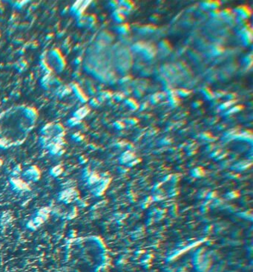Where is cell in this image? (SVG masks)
<instances>
[{
    "instance_id": "4fadbf2b",
    "label": "cell",
    "mask_w": 253,
    "mask_h": 272,
    "mask_svg": "<svg viewBox=\"0 0 253 272\" xmlns=\"http://www.w3.org/2000/svg\"><path fill=\"white\" fill-rule=\"evenodd\" d=\"M191 92L192 91L185 89H179L176 90V93H177V95L182 97H188L190 95Z\"/></svg>"
},
{
    "instance_id": "5bb4252c",
    "label": "cell",
    "mask_w": 253,
    "mask_h": 272,
    "mask_svg": "<svg viewBox=\"0 0 253 272\" xmlns=\"http://www.w3.org/2000/svg\"><path fill=\"white\" fill-rule=\"evenodd\" d=\"M121 3H122L123 5H122V6H124L125 8L128 9L129 10H131L133 8H134V5L135 4L132 2V1H122V2H120ZM121 5V6H122Z\"/></svg>"
},
{
    "instance_id": "9a60e30c",
    "label": "cell",
    "mask_w": 253,
    "mask_h": 272,
    "mask_svg": "<svg viewBox=\"0 0 253 272\" xmlns=\"http://www.w3.org/2000/svg\"><path fill=\"white\" fill-rule=\"evenodd\" d=\"M235 103H236V100H229V101L226 102V103H223V104L220 105L219 108H220V109H226L229 108V107H230L231 106H232Z\"/></svg>"
},
{
    "instance_id": "9c48e42d",
    "label": "cell",
    "mask_w": 253,
    "mask_h": 272,
    "mask_svg": "<svg viewBox=\"0 0 253 272\" xmlns=\"http://www.w3.org/2000/svg\"><path fill=\"white\" fill-rule=\"evenodd\" d=\"M126 103L128 105L129 108L133 110H136L139 108V105H138L137 102L132 98H129V99L126 100Z\"/></svg>"
},
{
    "instance_id": "5b68a950",
    "label": "cell",
    "mask_w": 253,
    "mask_h": 272,
    "mask_svg": "<svg viewBox=\"0 0 253 272\" xmlns=\"http://www.w3.org/2000/svg\"><path fill=\"white\" fill-rule=\"evenodd\" d=\"M117 30L121 34H126L130 31V25L129 23H122L117 28Z\"/></svg>"
},
{
    "instance_id": "44dd1931",
    "label": "cell",
    "mask_w": 253,
    "mask_h": 272,
    "mask_svg": "<svg viewBox=\"0 0 253 272\" xmlns=\"http://www.w3.org/2000/svg\"><path fill=\"white\" fill-rule=\"evenodd\" d=\"M159 100H160V98H159L157 94H156V95H153L152 98V102L155 104V103H157V102H159Z\"/></svg>"
},
{
    "instance_id": "3957f363",
    "label": "cell",
    "mask_w": 253,
    "mask_h": 272,
    "mask_svg": "<svg viewBox=\"0 0 253 272\" xmlns=\"http://www.w3.org/2000/svg\"><path fill=\"white\" fill-rule=\"evenodd\" d=\"M155 54L156 51L152 45H147L146 48H145L143 52H142V54L144 55V56H145L146 59H147V60H150V59L153 58L154 56V55H155Z\"/></svg>"
},
{
    "instance_id": "7402d4cb",
    "label": "cell",
    "mask_w": 253,
    "mask_h": 272,
    "mask_svg": "<svg viewBox=\"0 0 253 272\" xmlns=\"http://www.w3.org/2000/svg\"><path fill=\"white\" fill-rule=\"evenodd\" d=\"M160 17H160V15H158V14H154V15H152L150 17V20H152V21H153V22H156V21H157V20H159Z\"/></svg>"
},
{
    "instance_id": "ffe728a7",
    "label": "cell",
    "mask_w": 253,
    "mask_h": 272,
    "mask_svg": "<svg viewBox=\"0 0 253 272\" xmlns=\"http://www.w3.org/2000/svg\"><path fill=\"white\" fill-rule=\"evenodd\" d=\"M115 98H116L117 100H121L124 99L125 96L124 95L122 94V93H117V95H115Z\"/></svg>"
},
{
    "instance_id": "8992f818",
    "label": "cell",
    "mask_w": 253,
    "mask_h": 272,
    "mask_svg": "<svg viewBox=\"0 0 253 272\" xmlns=\"http://www.w3.org/2000/svg\"><path fill=\"white\" fill-rule=\"evenodd\" d=\"M160 48L164 52H169L172 51V45L167 40H163L160 43Z\"/></svg>"
},
{
    "instance_id": "52a82bcc",
    "label": "cell",
    "mask_w": 253,
    "mask_h": 272,
    "mask_svg": "<svg viewBox=\"0 0 253 272\" xmlns=\"http://www.w3.org/2000/svg\"><path fill=\"white\" fill-rule=\"evenodd\" d=\"M146 45H147V44L145 43H142V42H138V43H135L134 45H133L132 48L134 51H135V52L142 53L144 49L146 48Z\"/></svg>"
},
{
    "instance_id": "e0dca14e",
    "label": "cell",
    "mask_w": 253,
    "mask_h": 272,
    "mask_svg": "<svg viewBox=\"0 0 253 272\" xmlns=\"http://www.w3.org/2000/svg\"><path fill=\"white\" fill-rule=\"evenodd\" d=\"M220 6V2H219V1H211L210 9H212V10L218 9V8Z\"/></svg>"
},
{
    "instance_id": "7a4b0ae2",
    "label": "cell",
    "mask_w": 253,
    "mask_h": 272,
    "mask_svg": "<svg viewBox=\"0 0 253 272\" xmlns=\"http://www.w3.org/2000/svg\"><path fill=\"white\" fill-rule=\"evenodd\" d=\"M235 14L234 13L233 10L229 8H225L224 10H220V16L225 19L226 20H227L228 22L233 21L235 20Z\"/></svg>"
},
{
    "instance_id": "ac0fdd59",
    "label": "cell",
    "mask_w": 253,
    "mask_h": 272,
    "mask_svg": "<svg viewBox=\"0 0 253 272\" xmlns=\"http://www.w3.org/2000/svg\"><path fill=\"white\" fill-rule=\"evenodd\" d=\"M210 2L211 1H206V2H203L201 3V7L205 10H209L210 9Z\"/></svg>"
},
{
    "instance_id": "277c9868",
    "label": "cell",
    "mask_w": 253,
    "mask_h": 272,
    "mask_svg": "<svg viewBox=\"0 0 253 272\" xmlns=\"http://www.w3.org/2000/svg\"><path fill=\"white\" fill-rule=\"evenodd\" d=\"M156 29H157V27L155 25H152V24H149V25H143L141 28H140V32H141L142 33H153Z\"/></svg>"
},
{
    "instance_id": "d4e9b609",
    "label": "cell",
    "mask_w": 253,
    "mask_h": 272,
    "mask_svg": "<svg viewBox=\"0 0 253 272\" xmlns=\"http://www.w3.org/2000/svg\"><path fill=\"white\" fill-rule=\"evenodd\" d=\"M131 123H132V124H134V123H135V119H134V118H131Z\"/></svg>"
},
{
    "instance_id": "603a6c76",
    "label": "cell",
    "mask_w": 253,
    "mask_h": 272,
    "mask_svg": "<svg viewBox=\"0 0 253 272\" xmlns=\"http://www.w3.org/2000/svg\"><path fill=\"white\" fill-rule=\"evenodd\" d=\"M202 104H203V102L200 101V100H197V101H195V103H193V104L192 105H193V107H195V108H197V107L201 106Z\"/></svg>"
},
{
    "instance_id": "cb8c5ba5",
    "label": "cell",
    "mask_w": 253,
    "mask_h": 272,
    "mask_svg": "<svg viewBox=\"0 0 253 272\" xmlns=\"http://www.w3.org/2000/svg\"><path fill=\"white\" fill-rule=\"evenodd\" d=\"M229 98V100H234L236 97V95H235V93H232V94H229V95H227Z\"/></svg>"
},
{
    "instance_id": "d6986e66",
    "label": "cell",
    "mask_w": 253,
    "mask_h": 272,
    "mask_svg": "<svg viewBox=\"0 0 253 272\" xmlns=\"http://www.w3.org/2000/svg\"><path fill=\"white\" fill-rule=\"evenodd\" d=\"M220 10L219 9H215V10H212V11H211V16L213 17H220Z\"/></svg>"
},
{
    "instance_id": "6da1fadb",
    "label": "cell",
    "mask_w": 253,
    "mask_h": 272,
    "mask_svg": "<svg viewBox=\"0 0 253 272\" xmlns=\"http://www.w3.org/2000/svg\"><path fill=\"white\" fill-rule=\"evenodd\" d=\"M233 12L235 14L238 15V17L245 19V20H247V18L250 17V16L252 15L251 9H250L248 6H247V5H240V6H238L236 8H235Z\"/></svg>"
},
{
    "instance_id": "8fae6325",
    "label": "cell",
    "mask_w": 253,
    "mask_h": 272,
    "mask_svg": "<svg viewBox=\"0 0 253 272\" xmlns=\"http://www.w3.org/2000/svg\"><path fill=\"white\" fill-rule=\"evenodd\" d=\"M169 103L171 106H177L180 104V99L176 95H172L169 96Z\"/></svg>"
},
{
    "instance_id": "ba28073f",
    "label": "cell",
    "mask_w": 253,
    "mask_h": 272,
    "mask_svg": "<svg viewBox=\"0 0 253 272\" xmlns=\"http://www.w3.org/2000/svg\"><path fill=\"white\" fill-rule=\"evenodd\" d=\"M202 92L204 95V96L207 98L208 100H212L215 98V94L213 93V91L210 89L208 87H205L202 89Z\"/></svg>"
},
{
    "instance_id": "30bf717a",
    "label": "cell",
    "mask_w": 253,
    "mask_h": 272,
    "mask_svg": "<svg viewBox=\"0 0 253 272\" xmlns=\"http://www.w3.org/2000/svg\"><path fill=\"white\" fill-rule=\"evenodd\" d=\"M114 20L116 21L117 23H122V22L124 21L126 19V16L122 13H119L117 10L114 12Z\"/></svg>"
},
{
    "instance_id": "7c38bea8",
    "label": "cell",
    "mask_w": 253,
    "mask_h": 272,
    "mask_svg": "<svg viewBox=\"0 0 253 272\" xmlns=\"http://www.w3.org/2000/svg\"><path fill=\"white\" fill-rule=\"evenodd\" d=\"M223 51H224V49H223V48L221 45H215L212 46V52H213L214 54H220L223 53Z\"/></svg>"
},
{
    "instance_id": "2e32d148",
    "label": "cell",
    "mask_w": 253,
    "mask_h": 272,
    "mask_svg": "<svg viewBox=\"0 0 253 272\" xmlns=\"http://www.w3.org/2000/svg\"><path fill=\"white\" fill-rule=\"evenodd\" d=\"M243 109V105H237V106H235L234 107H232V109H230L229 110L228 113H235V112H240V110H242Z\"/></svg>"
}]
</instances>
